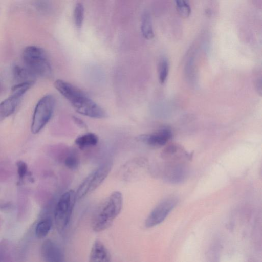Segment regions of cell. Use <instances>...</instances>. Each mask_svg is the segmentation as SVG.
I'll list each match as a JSON object with an SVG mask.
<instances>
[{"label": "cell", "mask_w": 262, "mask_h": 262, "mask_svg": "<svg viewBox=\"0 0 262 262\" xmlns=\"http://www.w3.org/2000/svg\"><path fill=\"white\" fill-rule=\"evenodd\" d=\"M73 121L74 122L78 125L80 127L85 128H86V125L85 124V123L80 118L73 116Z\"/></svg>", "instance_id": "obj_25"}, {"label": "cell", "mask_w": 262, "mask_h": 262, "mask_svg": "<svg viewBox=\"0 0 262 262\" xmlns=\"http://www.w3.org/2000/svg\"><path fill=\"white\" fill-rule=\"evenodd\" d=\"M11 204L8 202H0V210L5 211H9L11 209Z\"/></svg>", "instance_id": "obj_24"}, {"label": "cell", "mask_w": 262, "mask_h": 262, "mask_svg": "<svg viewBox=\"0 0 262 262\" xmlns=\"http://www.w3.org/2000/svg\"><path fill=\"white\" fill-rule=\"evenodd\" d=\"M171 136L170 130L164 128L151 134L141 135L137 140L149 146L159 147L165 145Z\"/></svg>", "instance_id": "obj_9"}, {"label": "cell", "mask_w": 262, "mask_h": 262, "mask_svg": "<svg viewBox=\"0 0 262 262\" xmlns=\"http://www.w3.org/2000/svg\"><path fill=\"white\" fill-rule=\"evenodd\" d=\"M64 165L70 170H76L79 167L80 160L77 152L71 150L68 151L63 158Z\"/></svg>", "instance_id": "obj_17"}, {"label": "cell", "mask_w": 262, "mask_h": 262, "mask_svg": "<svg viewBox=\"0 0 262 262\" xmlns=\"http://www.w3.org/2000/svg\"><path fill=\"white\" fill-rule=\"evenodd\" d=\"M141 29L143 36L147 39L154 36L151 17L148 13L145 12L142 17Z\"/></svg>", "instance_id": "obj_16"}, {"label": "cell", "mask_w": 262, "mask_h": 262, "mask_svg": "<svg viewBox=\"0 0 262 262\" xmlns=\"http://www.w3.org/2000/svg\"><path fill=\"white\" fill-rule=\"evenodd\" d=\"M16 166L19 179L20 181H23L26 176L28 175V166L27 164L23 161L17 162Z\"/></svg>", "instance_id": "obj_23"}, {"label": "cell", "mask_w": 262, "mask_h": 262, "mask_svg": "<svg viewBox=\"0 0 262 262\" xmlns=\"http://www.w3.org/2000/svg\"><path fill=\"white\" fill-rule=\"evenodd\" d=\"M112 167L106 162L92 171L82 182L76 192L77 199H81L95 190L104 181Z\"/></svg>", "instance_id": "obj_5"}, {"label": "cell", "mask_w": 262, "mask_h": 262, "mask_svg": "<svg viewBox=\"0 0 262 262\" xmlns=\"http://www.w3.org/2000/svg\"><path fill=\"white\" fill-rule=\"evenodd\" d=\"M54 86L79 114L98 119L106 116L102 107L76 86L60 79L55 81Z\"/></svg>", "instance_id": "obj_1"}, {"label": "cell", "mask_w": 262, "mask_h": 262, "mask_svg": "<svg viewBox=\"0 0 262 262\" xmlns=\"http://www.w3.org/2000/svg\"><path fill=\"white\" fill-rule=\"evenodd\" d=\"M99 142L98 136L93 133H87L78 136L75 143L80 149H85L96 146Z\"/></svg>", "instance_id": "obj_13"}, {"label": "cell", "mask_w": 262, "mask_h": 262, "mask_svg": "<svg viewBox=\"0 0 262 262\" xmlns=\"http://www.w3.org/2000/svg\"><path fill=\"white\" fill-rule=\"evenodd\" d=\"M19 100L20 98L11 95L0 103V121L14 112Z\"/></svg>", "instance_id": "obj_12"}, {"label": "cell", "mask_w": 262, "mask_h": 262, "mask_svg": "<svg viewBox=\"0 0 262 262\" xmlns=\"http://www.w3.org/2000/svg\"><path fill=\"white\" fill-rule=\"evenodd\" d=\"M123 196L119 191H114L105 198L97 206L91 220V227L99 232L109 228L121 212Z\"/></svg>", "instance_id": "obj_2"}, {"label": "cell", "mask_w": 262, "mask_h": 262, "mask_svg": "<svg viewBox=\"0 0 262 262\" xmlns=\"http://www.w3.org/2000/svg\"><path fill=\"white\" fill-rule=\"evenodd\" d=\"M177 11L183 17L186 18L189 16L191 13V8L188 3L185 0L175 1Z\"/></svg>", "instance_id": "obj_22"}, {"label": "cell", "mask_w": 262, "mask_h": 262, "mask_svg": "<svg viewBox=\"0 0 262 262\" xmlns=\"http://www.w3.org/2000/svg\"><path fill=\"white\" fill-rule=\"evenodd\" d=\"M22 57L25 67L36 77H48L52 69L45 51L41 48L30 46L26 47Z\"/></svg>", "instance_id": "obj_3"}, {"label": "cell", "mask_w": 262, "mask_h": 262, "mask_svg": "<svg viewBox=\"0 0 262 262\" xmlns=\"http://www.w3.org/2000/svg\"><path fill=\"white\" fill-rule=\"evenodd\" d=\"M169 65L166 58H162L158 64V77L160 83L165 82L168 74Z\"/></svg>", "instance_id": "obj_19"}, {"label": "cell", "mask_w": 262, "mask_h": 262, "mask_svg": "<svg viewBox=\"0 0 262 262\" xmlns=\"http://www.w3.org/2000/svg\"><path fill=\"white\" fill-rule=\"evenodd\" d=\"M89 262H111L109 251L100 240L97 239L93 243L89 255Z\"/></svg>", "instance_id": "obj_10"}, {"label": "cell", "mask_w": 262, "mask_h": 262, "mask_svg": "<svg viewBox=\"0 0 262 262\" xmlns=\"http://www.w3.org/2000/svg\"><path fill=\"white\" fill-rule=\"evenodd\" d=\"M77 200L76 192L70 190L58 199L54 210V220L58 232L62 234L67 229Z\"/></svg>", "instance_id": "obj_4"}, {"label": "cell", "mask_w": 262, "mask_h": 262, "mask_svg": "<svg viewBox=\"0 0 262 262\" xmlns=\"http://www.w3.org/2000/svg\"><path fill=\"white\" fill-rule=\"evenodd\" d=\"M41 255L45 262H64L63 253L54 241L47 239L41 246Z\"/></svg>", "instance_id": "obj_8"}, {"label": "cell", "mask_w": 262, "mask_h": 262, "mask_svg": "<svg viewBox=\"0 0 262 262\" xmlns=\"http://www.w3.org/2000/svg\"><path fill=\"white\" fill-rule=\"evenodd\" d=\"M177 203V199L173 197L168 198L160 202L146 218L145 222L146 228H152L162 222L174 208Z\"/></svg>", "instance_id": "obj_7"}, {"label": "cell", "mask_w": 262, "mask_h": 262, "mask_svg": "<svg viewBox=\"0 0 262 262\" xmlns=\"http://www.w3.org/2000/svg\"><path fill=\"white\" fill-rule=\"evenodd\" d=\"M84 7L81 3L76 4L74 9L73 17L75 26L80 28L82 25L84 19Z\"/></svg>", "instance_id": "obj_20"}, {"label": "cell", "mask_w": 262, "mask_h": 262, "mask_svg": "<svg viewBox=\"0 0 262 262\" xmlns=\"http://www.w3.org/2000/svg\"><path fill=\"white\" fill-rule=\"evenodd\" d=\"M13 73L15 79L20 82H35L36 76L26 67L16 66L13 68Z\"/></svg>", "instance_id": "obj_15"}, {"label": "cell", "mask_w": 262, "mask_h": 262, "mask_svg": "<svg viewBox=\"0 0 262 262\" xmlns=\"http://www.w3.org/2000/svg\"><path fill=\"white\" fill-rule=\"evenodd\" d=\"M55 101L52 95H47L37 102L33 115L31 132L38 133L48 123L53 115Z\"/></svg>", "instance_id": "obj_6"}, {"label": "cell", "mask_w": 262, "mask_h": 262, "mask_svg": "<svg viewBox=\"0 0 262 262\" xmlns=\"http://www.w3.org/2000/svg\"><path fill=\"white\" fill-rule=\"evenodd\" d=\"M186 170L182 164L170 165L166 169L165 178L171 183H179L185 178Z\"/></svg>", "instance_id": "obj_11"}, {"label": "cell", "mask_w": 262, "mask_h": 262, "mask_svg": "<svg viewBox=\"0 0 262 262\" xmlns=\"http://www.w3.org/2000/svg\"><path fill=\"white\" fill-rule=\"evenodd\" d=\"M52 224V220L49 216L45 217L40 220L35 228L36 236L39 239L45 237L50 232Z\"/></svg>", "instance_id": "obj_14"}, {"label": "cell", "mask_w": 262, "mask_h": 262, "mask_svg": "<svg viewBox=\"0 0 262 262\" xmlns=\"http://www.w3.org/2000/svg\"><path fill=\"white\" fill-rule=\"evenodd\" d=\"M33 83L31 82H25L14 85L11 89V95L20 99L22 96L33 85Z\"/></svg>", "instance_id": "obj_18"}, {"label": "cell", "mask_w": 262, "mask_h": 262, "mask_svg": "<svg viewBox=\"0 0 262 262\" xmlns=\"http://www.w3.org/2000/svg\"><path fill=\"white\" fill-rule=\"evenodd\" d=\"M181 150H182L181 149L178 145L171 144L164 149L162 154L163 158L176 159L179 157V154H186L183 151L180 152Z\"/></svg>", "instance_id": "obj_21"}]
</instances>
